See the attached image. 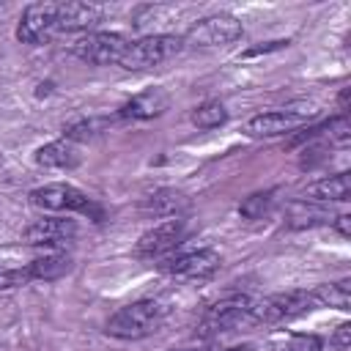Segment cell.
<instances>
[{
    "mask_svg": "<svg viewBox=\"0 0 351 351\" xmlns=\"http://www.w3.org/2000/svg\"><path fill=\"white\" fill-rule=\"evenodd\" d=\"M332 219H335V214L326 208V206H321V203H313V200H291L288 206H285V214H282V222H285V228H291V230H304V228H318V225H332Z\"/></svg>",
    "mask_w": 351,
    "mask_h": 351,
    "instance_id": "5bb4252c",
    "label": "cell"
},
{
    "mask_svg": "<svg viewBox=\"0 0 351 351\" xmlns=\"http://www.w3.org/2000/svg\"><path fill=\"white\" fill-rule=\"evenodd\" d=\"M101 132V121H93V118H80V121H71L69 126H63V137L66 140H93L96 134Z\"/></svg>",
    "mask_w": 351,
    "mask_h": 351,
    "instance_id": "603a6c76",
    "label": "cell"
},
{
    "mask_svg": "<svg viewBox=\"0 0 351 351\" xmlns=\"http://www.w3.org/2000/svg\"><path fill=\"white\" fill-rule=\"evenodd\" d=\"M318 310L315 293L313 291H285V293H271L263 299H252V307L247 313L250 326H271L282 321H293L299 315H307Z\"/></svg>",
    "mask_w": 351,
    "mask_h": 351,
    "instance_id": "7a4b0ae2",
    "label": "cell"
},
{
    "mask_svg": "<svg viewBox=\"0 0 351 351\" xmlns=\"http://www.w3.org/2000/svg\"><path fill=\"white\" fill-rule=\"evenodd\" d=\"M313 293H315L318 307H335V310H343V313L351 310V280L348 277L318 285V288H313Z\"/></svg>",
    "mask_w": 351,
    "mask_h": 351,
    "instance_id": "ffe728a7",
    "label": "cell"
},
{
    "mask_svg": "<svg viewBox=\"0 0 351 351\" xmlns=\"http://www.w3.org/2000/svg\"><path fill=\"white\" fill-rule=\"evenodd\" d=\"M30 282L27 271L25 269H0V291H11V288H19Z\"/></svg>",
    "mask_w": 351,
    "mask_h": 351,
    "instance_id": "d4e9b609",
    "label": "cell"
},
{
    "mask_svg": "<svg viewBox=\"0 0 351 351\" xmlns=\"http://www.w3.org/2000/svg\"><path fill=\"white\" fill-rule=\"evenodd\" d=\"M148 217H159V219H176L184 217L189 211V197L178 189H156L148 197H143L140 206Z\"/></svg>",
    "mask_w": 351,
    "mask_h": 351,
    "instance_id": "e0dca14e",
    "label": "cell"
},
{
    "mask_svg": "<svg viewBox=\"0 0 351 351\" xmlns=\"http://www.w3.org/2000/svg\"><path fill=\"white\" fill-rule=\"evenodd\" d=\"M27 277L30 280H41V282H52V280H60L63 274L71 271V255L69 252H44L38 258H33L27 266H25Z\"/></svg>",
    "mask_w": 351,
    "mask_h": 351,
    "instance_id": "ac0fdd59",
    "label": "cell"
},
{
    "mask_svg": "<svg viewBox=\"0 0 351 351\" xmlns=\"http://www.w3.org/2000/svg\"><path fill=\"white\" fill-rule=\"evenodd\" d=\"M250 307H252V296H247V293L222 296V299L211 302L203 310L195 332L200 337H214V335H222V332H233V329H239V326L247 324Z\"/></svg>",
    "mask_w": 351,
    "mask_h": 351,
    "instance_id": "5b68a950",
    "label": "cell"
},
{
    "mask_svg": "<svg viewBox=\"0 0 351 351\" xmlns=\"http://www.w3.org/2000/svg\"><path fill=\"white\" fill-rule=\"evenodd\" d=\"M165 313H167V307L162 302H156V299H137V302L123 304L121 310H115L107 318L104 332L110 337H118V340H140V337L154 335L162 326Z\"/></svg>",
    "mask_w": 351,
    "mask_h": 351,
    "instance_id": "6da1fadb",
    "label": "cell"
},
{
    "mask_svg": "<svg viewBox=\"0 0 351 351\" xmlns=\"http://www.w3.org/2000/svg\"><path fill=\"white\" fill-rule=\"evenodd\" d=\"M74 236H77V222L63 219V217H41V219L30 222L22 233L25 244H30V247H63Z\"/></svg>",
    "mask_w": 351,
    "mask_h": 351,
    "instance_id": "7c38bea8",
    "label": "cell"
},
{
    "mask_svg": "<svg viewBox=\"0 0 351 351\" xmlns=\"http://www.w3.org/2000/svg\"><path fill=\"white\" fill-rule=\"evenodd\" d=\"M186 236V222L184 217L176 219H165L159 225H154L151 230H145L137 244H134V255L143 261H154V258H167L170 252H176L184 244Z\"/></svg>",
    "mask_w": 351,
    "mask_h": 351,
    "instance_id": "30bf717a",
    "label": "cell"
},
{
    "mask_svg": "<svg viewBox=\"0 0 351 351\" xmlns=\"http://www.w3.org/2000/svg\"><path fill=\"white\" fill-rule=\"evenodd\" d=\"M77 162H80V156L69 140H55L36 151V165H41V167L63 170V167H74Z\"/></svg>",
    "mask_w": 351,
    "mask_h": 351,
    "instance_id": "d6986e66",
    "label": "cell"
},
{
    "mask_svg": "<svg viewBox=\"0 0 351 351\" xmlns=\"http://www.w3.org/2000/svg\"><path fill=\"white\" fill-rule=\"evenodd\" d=\"M126 44H129V38L121 33L90 30V33H82L71 44V52H74V58H80L88 66H112V63H121Z\"/></svg>",
    "mask_w": 351,
    "mask_h": 351,
    "instance_id": "ba28073f",
    "label": "cell"
},
{
    "mask_svg": "<svg viewBox=\"0 0 351 351\" xmlns=\"http://www.w3.org/2000/svg\"><path fill=\"white\" fill-rule=\"evenodd\" d=\"M351 195V176L348 173H335V176H324L313 184H307L302 189V200H313V203H343Z\"/></svg>",
    "mask_w": 351,
    "mask_h": 351,
    "instance_id": "2e32d148",
    "label": "cell"
},
{
    "mask_svg": "<svg viewBox=\"0 0 351 351\" xmlns=\"http://www.w3.org/2000/svg\"><path fill=\"white\" fill-rule=\"evenodd\" d=\"M30 203L49 214H88L93 219H101V208L77 186L71 184H44L30 192Z\"/></svg>",
    "mask_w": 351,
    "mask_h": 351,
    "instance_id": "277c9868",
    "label": "cell"
},
{
    "mask_svg": "<svg viewBox=\"0 0 351 351\" xmlns=\"http://www.w3.org/2000/svg\"><path fill=\"white\" fill-rule=\"evenodd\" d=\"M189 118H192V123L197 129H217V126H222L228 121V107L219 99H208V101L197 104Z\"/></svg>",
    "mask_w": 351,
    "mask_h": 351,
    "instance_id": "44dd1931",
    "label": "cell"
},
{
    "mask_svg": "<svg viewBox=\"0 0 351 351\" xmlns=\"http://www.w3.org/2000/svg\"><path fill=\"white\" fill-rule=\"evenodd\" d=\"M321 337L318 335H293L285 343L277 346V351H321Z\"/></svg>",
    "mask_w": 351,
    "mask_h": 351,
    "instance_id": "cb8c5ba5",
    "label": "cell"
},
{
    "mask_svg": "<svg viewBox=\"0 0 351 351\" xmlns=\"http://www.w3.org/2000/svg\"><path fill=\"white\" fill-rule=\"evenodd\" d=\"M60 36L58 30V3H33L22 11L16 25V38L22 44L38 47Z\"/></svg>",
    "mask_w": 351,
    "mask_h": 351,
    "instance_id": "8fae6325",
    "label": "cell"
},
{
    "mask_svg": "<svg viewBox=\"0 0 351 351\" xmlns=\"http://www.w3.org/2000/svg\"><path fill=\"white\" fill-rule=\"evenodd\" d=\"M271 208H274V189H266V192H252L250 197H244L239 206V214L244 219H263Z\"/></svg>",
    "mask_w": 351,
    "mask_h": 351,
    "instance_id": "7402d4cb",
    "label": "cell"
},
{
    "mask_svg": "<svg viewBox=\"0 0 351 351\" xmlns=\"http://www.w3.org/2000/svg\"><path fill=\"white\" fill-rule=\"evenodd\" d=\"M167 107H170L167 90H162V88H148V90L132 96V99L118 110V115H121V118H132V121H148V118L162 115Z\"/></svg>",
    "mask_w": 351,
    "mask_h": 351,
    "instance_id": "9a60e30c",
    "label": "cell"
},
{
    "mask_svg": "<svg viewBox=\"0 0 351 351\" xmlns=\"http://www.w3.org/2000/svg\"><path fill=\"white\" fill-rule=\"evenodd\" d=\"M104 19V5L96 3H58L60 33H90Z\"/></svg>",
    "mask_w": 351,
    "mask_h": 351,
    "instance_id": "4fadbf2b",
    "label": "cell"
},
{
    "mask_svg": "<svg viewBox=\"0 0 351 351\" xmlns=\"http://www.w3.org/2000/svg\"><path fill=\"white\" fill-rule=\"evenodd\" d=\"M332 346H335L337 351H346V348L351 346V324H348V321L340 324V326L335 329V335H332Z\"/></svg>",
    "mask_w": 351,
    "mask_h": 351,
    "instance_id": "484cf974",
    "label": "cell"
},
{
    "mask_svg": "<svg viewBox=\"0 0 351 351\" xmlns=\"http://www.w3.org/2000/svg\"><path fill=\"white\" fill-rule=\"evenodd\" d=\"M332 225L337 228L340 236H351V217H348V214H335Z\"/></svg>",
    "mask_w": 351,
    "mask_h": 351,
    "instance_id": "4316f807",
    "label": "cell"
},
{
    "mask_svg": "<svg viewBox=\"0 0 351 351\" xmlns=\"http://www.w3.org/2000/svg\"><path fill=\"white\" fill-rule=\"evenodd\" d=\"M241 33H244V27L233 14H211V16L197 19L181 41L189 47H197V49H214V47H228V44L239 41Z\"/></svg>",
    "mask_w": 351,
    "mask_h": 351,
    "instance_id": "8992f818",
    "label": "cell"
},
{
    "mask_svg": "<svg viewBox=\"0 0 351 351\" xmlns=\"http://www.w3.org/2000/svg\"><path fill=\"white\" fill-rule=\"evenodd\" d=\"M181 47H184V41L178 36L148 33V36H140V38L126 44L118 66L126 69V71H145V69H154V66L170 60L173 55H178Z\"/></svg>",
    "mask_w": 351,
    "mask_h": 351,
    "instance_id": "3957f363",
    "label": "cell"
},
{
    "mask_svg": "<svg viewBox=\"0 0 351 351\" xmlns=\"http://www.w3.org/2000/svg\"><path fill=\"white\" fill-rule=\"evenodd\" d=\"M315 112H318L315 104H291V107H282V110H266V112L252 115L247 121L244 132L250 137H277V134L299 129L302 123L315 118Z\"/></svg>",
    "mask_w": 351,
    "mask_h": 351,
    "instance_id": "52a82bcc",
    "label": "cell"
},
{
    "mask_svg": "<svg viewBox=\"0 0 351 351\" xmlns=\"http://www.w3.org/2000/svg\"><path fill=\"white\" fill-rule=\"evenodd\" d=\"M219 252L211 247H200V250H186V252H170L159 269L176 280H208L217 269H219Z\"/></svg>",
    "mask_w": 351,
    "mask_h": 351,
    "instance_id": "9c48e42d",
    "label": "cell"
}]
</instances>
